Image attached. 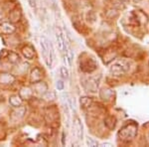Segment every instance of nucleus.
Listing matches in <instances>:
<instances>
[{"label": "nucleus", "mask_w": 149, "mask_h": 147, "mask_svg": "<svg viewBox=\"0 0 149 147\" xmlns=\"http://www.w3.org/2000/svg\"><path fill=\"white\" fill-rule=\"evenodd\" d=\"M74 134L80 140L83 139V125L79 118H76L74 121Z\"/></svg>", "instance_id": "obj_1"}, {"label": "nucleus", "mask_w": 149, "mask_h": 147, "mask_svg": "<svg viewBox=\"0 0 149 147\" xmlns=\"http://www.w3.org/2000/svg\"><path fill=\"white\" fill-rule=\"evenodd\" d=\"M14 31H15V26L10 22H3L0 25V32H1L2 34L9 35V34H12Z\"/></svg>", "instance_id": "obj_2"}, {"label": "nucleus", "mask_w": 149, "mask_h": 147, "mask_svg": "<svg viewBox=\"0 0 149 147\" xmlns=\"http://www.w3.org/2000/svg\"><path fill=\"white\" fill-rule=\"evenodd\" d=\"M33 90L36 93H39V95H45L47 93V85H45L43 82H37L34 83V86H33Z\"/></svg>", "instance_id": "obj_3"}, {"label": "nucleus", "mask_w": 149, "mask_h": 147, "mask_svg": "<svg viewBox=\"0 0 149 147\" xmlns=\"http://www.w3.org/2000/svg\"><path fill=\"white\" fill-rule=\"evenodd\" d=\"M25 112H26V108L22 107V105H19V107H17L14 109V111H12L11 116H12V118L20 119L24 116Z\"/></svg>", "instance_id": "obj_4"}, {"label": "nucleus", "mask_w": 149, "mask_h": 147, "mask_svg": "<svg viewBox=\"0 0 149 147\" xmlns=\"http://www.w3.org/2000/svg\"><path fill=\"white\" fill-rule=\"evenodd\" d=\"M22 53L24 55V57L26 59H29V60H32L33 58L35 57V50L33 49L32 46H26L22 49Z\"/></svg>", "instance_id": "obj_5"}, {"label": "nucleus", "mask_w": 149, "mask_h": 147, "mask_svg": "<svg viewBox=\"0 0 149 147\" xmlns=\"http://www.w3.org/2000/svg\"><path fill=\"white\" fill-rule=\"evenodd\" d=\"M15 81V78L10 74H0V84L3 85H9Z\"/></svg>", "instance_id": "obj_6"}, {"label": "nucleus", "mask_w": 149, "mask_h": 147, "mask_svg": "<svg viewBox=\"0 0 149 147\" xmlns=\"http://www.w3.org/2000/svg\"><path fill=\"white\" fill-rule=\"evenodd\" d=\"M30 78H31V82H32L33 84L37 83V82H39L42 79V72L40 71V69L35 68L32 71V73H31Z\"/></svg>", "instance_id": "obj_7"}, {"label": "nucleus", "mask_w": 149, "mask_h": 147, "mask_svg": "<svg viewBox=\"0 0 149 147\" xmlns=\"http://www.w3.org/2000/svg\"><path fill=\"white\" fill-rule=\"evenodd\" d=\"M56 39H57V44L58 47L61 51H64L65 50V41H64V37L63 34L61 33V31L59 29H57V32H56Z\"/></svg>", "instance_id": "obj_8"}, {"label": "nucleus", "mask_w": 149, "mask_h": 147, "mask_svg": "<svg viewBox=\"0 0 149 147\" xmlns=\"http://www.w3.org/2000/svg\"><path fill=\"white\" fill-rule=\"evenodd\" d=\"M9 102H10V105L12 107H17L19 105H22V98H21L18 95H12V96H10V98H9Z\"/></svg>", "instance_id": "obj_9"}, {"label": "nucleus", "mask_w": 149, "mask_h": 147, "mask_svg": "<svg viewBox=\"0 0 149 147\" xmlns=\"http://www.w3.org/2000/svg\"><path fill=\"white\" fill-rule=\"evenodd\" d=\"M21 14H20V11L18 10V9H14L13 11H11L10 13V21L11 22H16V21L19 20V18H20Z\"/></svg>", "instance_id": "obj_10"}, {"label": "nucleus", "mask_w": 149, "mask_h": 147, "mask_svg": "<svg viewBox=\"0 0 149 147\" xmlns=\"http://www.w3.org/2000/svg\"><path fill=\"white\" fill-rule=\"evenodd\" d=\"M66 59L67 61H68V65L69 66H72V62H73V59H74V54L73 52L71 51V50H68L67 51V54H66Z\"/></svg>", "instance_id": "obj_11"}, {"label": "nucleus", "mask_w": 149, "mask_h": 147, "mask_svg": "<svg viewBox=\"0 0 149 147\" xmlns=\"http://www.w3.org/2000/svg\"><path fill=\"white\" fill-rule=\"evenodd\" d=\"M61 74H62V77L65 79H68L69 78V72L68 70L66 69V67H62L61 68Z\"/></svg>", "instance_id": "obj_12"}, {"label": "nucleus", "mask_w": 149, "mask_h": 147, "mask_svg": "<svg viewBox=\"0 0 149 147\" xmlns=\"http://www.w3.org/2000/svg\"><path fill=\"white\" fill-rule=\"evenodd\" d=\"M86 144H88V146H97V142L95 140H93V138H88Z\"/></svg>", "instance_id": "obj_13"}, {"label": "nucleus", "mask_w": 149, "mask_h": 147, "mask_svg": "<svg viewBox=\"0 0 149 147\" xmlns=\"http://www.w3.org/2000/svg\"><path fill=\"white\" fill-rule=\"evenodd\" d=\"M56 86H57L58 91H63L64 90V83L62 81H58Z\"/></svg>", "instance_id": "obj_14"}, {"label": "nucleus", "mask_w": 149, "mask_h": 147, "mask_svg": "<svg viewBox=\"0 0 149 147\" xmlns=\"http://www.w3.org/2000/svg\"><path fill=\"white\" fill-rule=\"evenodd\" d=\"M29 4H30L31 7H33V8H35L36 7V0H28Z\"/></svg>", "instance_id": "obj_15"}, {"label": "nucleus", "mask_w": 149, "mask_h": 147, "mask_svg": "<svg viewBox=\"0 0 149 147\" xmlns=\"http://www.w3.org/2000/svg\"><path fill=\"white\" fill-rule=\"evenodd\" d=\"M3 102V98H1V96H0V102Z\"/></svg>", "instance_id": "obj_16"}]
</instances>
